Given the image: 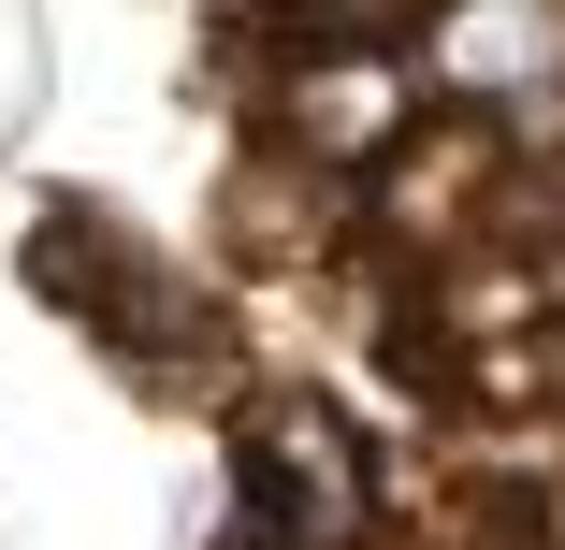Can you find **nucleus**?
Returning <instances> with one entry per match:
<instances>
[{
  "mask_svg": "<svg viewBox=\"0 0 565 550\" xmlns=\"http://www.w3.org/2000/svg\"><path fill=\"white\" fill-rule=\"evenodd\" d=\"M247 101H262V145H290L319 174H377L420 131V58L406 44H276Z\"/></svg>",
  "mask_w": 565,
  "mask_h": 550,
  "instance_id": "obj_1",
  "label": "nucleus"
},
{
  "mask_svg": "<svg viewBox=\"0 0 565 550\" xmlns=\"http://www.w3.org/2000/svg\"><path fill=\"white\" fill-rule=\"evenodd\" d=\"M406 58H420V101L508 117V101L565 87V0H420V15H406Z\"/></svg>",
  "mask_w": 565,
  "mask_h": 550,
  "instance_id": "obj_2",
  "label": "nucleus"
},
{
  "mask_svg": "<svg viewBox=\"0 0 565 550\" xmlns=\"http://www.w3.org/2000/svg\"><path fill=\"white\" fill-rule=\"evenodd\" d=\"M536 348H551V420H565V304L536 319Z\"/></svg>",
  "mask_w": 565,
  "mask_h": 550,
  "instance_id": "obj_3",
  "label": "nucleus"
}]
</instances>
